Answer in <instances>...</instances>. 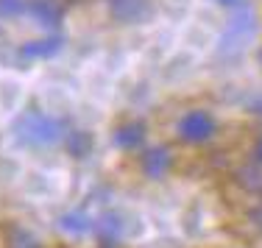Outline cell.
Here are the masks:
<instances>
[{
	"mask_svg": "<svg viewBox=\"0 0 262 248\" xmlns=\"http://www.w3.org/2000/svg\"><path fill=\"white\" fill-rule=\"evenodd\" d=\"M92 232L98 234L101 243H117V240L123 237V218L117 212H103V215H98V218H95Z\"/></svg>",
	"mask_w": 262,
	"mask_h": 248,
	"instance_id": "8",
	"label": "cell"
},
{
	"mask_svg": "<svg viewBox=\"0 0 262 248\" xmlns=\"http://www.w3.org/2000/svg\"><path fill=\"white\" fill-rule=\"evenodd\" d=\"M98 248H117V243H101Z\"/></svg>",
	"mask_w": 262,
	"mask_h": 248,
	"instance_id": "18",
	"label": "cell"
},
{
	"mask_svg": "<svg viewBox=\"0 0 262 248\" xmlns=\"http://www.w3.org/2000/svg\"><path fill=\"white\" fill-rule=\"evenodd\" d=\"M61 45H64L61 34H48V36H42V39H31L20 48V59H26V61L51 59V56H56L61 51Z\"/></svg>",
	"mask_w": 262,
	"mask_h": 248,
	"instance_id": "6",
	"label": "cell"
},
{
	"mask_svg": "<svg viewBox=\"0 0 262 248\" xmlns=\"http://www.w3.org/2000/svg\"><path fill=\"white\" fill-rule=\"evenodd\" d=\"M215 128H217V123L209 111L192 109V111H187V115H182L176 131H179V140L190 142V145H201V142L215 137Z\"/></svg>",
	"mask_w": 262,
	"mask_h": 248,
	"instance_id": "2",
	"label": "cell"
},
{
	"mask_svg": "<svg viewBox=\"0 0 262 248\" xmlns=\"http://www.w3.org/2000/svg\"><path fill=\"white\" fill-rule=\"evenodd\" d=\"M140 167H142V173H145L148 178H165L167 173H170V167H173V156H170V151H167L165 145H157V148H145V151L140 153Z\"/></svg>",
	"mask_w": 262,
	"mask_h": 248,
	"instance_id": "4",
	"label": "cell"
},
{
	"mask_svg": "<svg viewBox=\"0 0 262 248\" xmlns=\"http://www.w3.org/2000/svg\"><path fill=\"white\" fill-rule=\"evenodd\" d=\"M112 20L123 22V26H137V22L148 20L151 14V0H106Z\"/></svg>",
	"mask_w": 262,
	"mask_h": 248,
	"instance_id": "3",
	"label": "cell"
},
{
	"mask_svg": "<svg viewBox=\"0 0 262 248\" xmlns=\"http://www.w3.org/2000/svg\"><path fill=\"white\" fill-rule=\"evenodd\" d=\"M61 142H64L67 153H70V156H76V159L90 156L92 148H95V140H92V134L84 131V128H67V134H64V140H61Z\"/></svg>",
	"mask_w": 262,
	"mask_h": 248,
	"instance_id": "10",
	"label": "cell"
},
{
	"mask_svg": "<svg viewBox=\"0 0 262 248\" xmlns=\"http://www.w3.org/2000/svg\"><path fill=\"white\" fill-rule=\"evenodd\" d=\"M6 248H45V245L26 226H9L6 229Z\"/></svg>",
	"mask_w": 262,
	"mask_h": 248,
	"instance_id": "11",
	"label": "cell"
},
{
	"mask_svg": "<svg viewBox=\"0 0 262 248\" xmlns=\"http://www.w3.org/2000/svg\"><path fill=\"white\" fill-rule=\"evenodd\" d=\"M212 3H217V6H226V9H240L246 0H212Z\"/></svg>",
	"mask_w": 262,
	"mask_h": 248,
	"instance_id": "16",
	"label": "cell"
},
{
	"mask_svg": "<svg viewBox=\"0 0 262 248\" xmlns=\"http://www.w3.org/2000/svg\"><path fill=\"white\" fill-rule=\"evenodd\" d=\"M254 111H257V115H262V98H257V101H254Z\"/></svg>",
	"mask_w": 262,
	"mask_h": 248,
	"instance_id": "17",
	"label": "cell"
},
{
	"mask_svg": "<svg viewBox=\"0 0 262 248\" xmlns=\"http://www.w3.org/2000/svg\"><path fill=\"white\" fill-rule=\"evenodd\" d=\"M59 226L64 229V232H70V234H86V232H92V226H95V218H90L86 212H67V215H61Z\"/></svg>",
	"mask_w": 262,
	"mask_h": 248,
	"instance_id": "12",
	"label": "cell"
},
{
	"mask_svg": "<svg viewBox=\"0 0 262 248\" xmlns=\"http://www.w3.org/2000/svg\"><path fill=\"white\" fill-rule=\"evenodd\" d=\"M67 120L61 117H53V115H45L39 109H31V111H23L14 123V137L23 142V145H31V148H48V145H56V142L64 140L67 134Z\"/></svg>",
	"mask_w": 262,
	"mask_h": 248,
	"instance_id": "1",
	"label": "cell"
},
{
	"mask_svg": "<svg viewBox=\"0 0 262 248\" xmlns=\"http://www.w3.org/2000/svg\"><path fill=\"white\" fill-rule=\"evenodd\" d=\"M28 14V0H0V20H14Z\"/></svg>",
	"mask_w": 262,
	"mask_h": 248,
	"instance_id": "13",
	"label": "cell"
},
{
	"mask_svg": "<svg viewBox=\"0 0 262 248\" xmlns=\"http://www.w3.org/2000/svg\"><path fill=\"white\" fill-rule=\"evenodd\" d=\"M248 220H251L257 229H262V201L257 204V207H251V209H248Z\"/></svg>",
	"mask_w": 262,
	"mask_h": 248,
	"instance_id": "14",
	"label": "cell"
},
{
	"mask_svg": "<svg viewBox=\"0 0 262 248\" xmlns=\"http://www.w3.org/2000/svg\"><path fill=\"white\" fill-rule=\"evenodd\" d=\"M145 134H148V128L142 120H128L115 128V145L123 148V151H137L145 142Z\"/></svg>",
	"mask_w": 262,
	"mask_h": 248,
	"instance_id": "7",
	"label": "cell"
},
{
	"mask_svg": "<svg viewBox=\"0 0 262 248\" xmlns=\"http://www.w3.org/2000/svg\"><path fill=\"white\" fill-rule=\"evenodd\" d=\"M67 3L64 0H28V14L45 28H59L64 20Z\"/></svg>",
	"mask_w": 262,
	"mask_h": 248,
	"instance_id": "5",
	"label": "cell"
},
{
	"mask_svg": "<svg viewBox=\"0 0 262 248\" xmlns=\"http://www.w3.org/2000/svg\"><path fill=\"white\" fill-rule=\"evenodd\" d=\"M234 182L240 184V190H246L248 195H257V198H262V165L251 159L248 165L237 167Z\"/></svg>",
	"mask_w": 262,
	"mask_h": 248,
	"instance_id": "9",
	"label": "cell"
},
{
	"mask_svg": "<svg viewBox=\"0 0 262 248\" xmlns=\"http://www.w3.org/2000/svg\"><path fill=\"white\" fill-rule=\"evenodd\" d=\"M251 156H254V162H259L262 165V134L257 140H254V148H251Z\"/></svg>",
	"mask_w": 262,
	"mask_h": 248,
	"instance_id": "15",
	"label": "cell"
}]
</instances>
